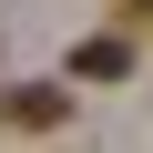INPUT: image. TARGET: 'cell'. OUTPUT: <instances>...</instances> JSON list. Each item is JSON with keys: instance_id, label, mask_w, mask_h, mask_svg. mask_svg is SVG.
<instances>
[{"instance_id": "obj_2", "label": "cell", "mask_w": 153, "mask_h": 153, "mask_svg": "<svg viewBox=\"0 0 153 153\" xmlns=\"http://www.w3.org/2000/svg\"><path fill=\"white\" fill-rule=\"evenodd\" d=\"M71 71H82V82H123V71H133V41L123 31H92L82 51H71Z\"/></svg>"}, {"instance_id": "obj_1", "label": "cell", "mask_w": 153, "mask_h": 153, "mask_svg": "<svg viewBox=\"0 0 153 153\" xmlns=\"http://www.w3.org/2000/svg\"><path fill=\"white\" fill-rule=\"evenodd\" d=\"M61 112H71V102H61L51 82H21V92H0V123H21V133H51Z\"/></svg>"}]
</instances>
